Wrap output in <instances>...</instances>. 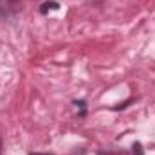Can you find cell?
I'll return each mask as SVG.
<instances>
[{
	"label": "cell",
	"mask_w": 155,
	"mask_h": 155,
	"mask_svg": "<svg viewBox=\"0 0 155 155\" xmlns=\"http://www.w3.org/2000/svg\"><path fill=\"white\" fill-rule=\"evenodd\" d=\"M132 155H144V150H143L141 143H134L132 144Z\"/></svg>",
	"instance_id": "2"
},
{
	"label": "cell",
	"mask_w": 155,
	"mask_h": 155,
	"mask_svg": "<svg viewBox=\"0 0 155 155\" xmlns=\"http://www.w3.org/2000/svg\"><path fill=\"white\" fill-rule=\"evenodd\" d=\"M29 155H54V153H35V152H31Z\"/></svg>",
	"instance_id": "4"
},
{
	"label": "cell",
	"mask_w": 155,
	"mask_h": 155,
	"mask_svg": "<svg viewBox=\"0 0 155 155\" xmlns=\"http://www.w3.org/2000/svg\"><path fill=\"white\" fill-rule=\"evenodd\" d=\"M58 9H60V4H58V2H54V0L43 2V4L40 5V13H41V15H47L49 11H58Z\"/></svg>",
	"instance_id": "1"
},
{
	"label": "cell",
	"mask_w": 155,
	"mask_h": 155,
	"mask_svg": "<svg viewBox=\"0 0 155 155\" xmlns=\"http://www.w3.org/2000/svg\"><path fill=\"white\" fill-rule=\"evenodd\" d=\"M2 148H4V144H2V137H0V155H2Z\"/></svg>",
	"instance_id": "5"
},
{
	"label": "cell",
	"mask_w": 155,
	"mask_h": 155,
	"mask_svg": "<svg viewBox=\"0 0 155 155\" xmlns=\"http://www.w3.org/2000/svg\"><path fill=\"white\" fill-rule=\"evenodd\" d=\"M74 105H76L78 108H79V117L85 116V108H87V103L83 101V99H79V101H74Z\"/></svg>",
	"instance_id": "3"
},
{
	"label": "cell",
	"mask_w": 155,
	"mask_h": 155,
	"mask_svg": "<svg viewBox=\"0 0 155 155\" xmlns=\"http://www.w3.org/2000/svg\"><path fill=\"white\" fill-rule=\"evenodd\" d=\"M9 2H18V0H9Z\"/></svg>",
	"instance_id": "6"
}]
</instances>
